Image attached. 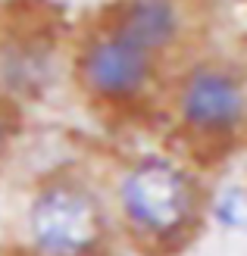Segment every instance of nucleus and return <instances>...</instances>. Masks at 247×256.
Segmentation results:
<instances>
[{
  "label": "nucleus",
  "mask_w": 247,
  "mask_h": 256,
  "mask_svg": "<svg viewBox=\"0 0 247 256\" xmlns=\"http://www.w3.org/2000/svg\"><path fill=\"white\" fill-rule=\"evenodd\" d=\"M128 222L150 234H172L194 216L191 178L166 160H141L119 188Z\"/></svg>",
  "instance_id": "f257e3e1"
},
{
  "label": "nucleus",
  "mask_w": 247,
  "mask_h": 256,
  "mask_svg": "<svg viewBox=\"0 0 247 256\" xmlns=\"http://www.w3.org/2000/svg\"><path fill=\"white\" fill-rule=\"evenodd\" d=\"M178 28L181 12L172 0H128L119 22V34L132 38L147 54L169 47L178 38Z\"/></svg>",
  "instance_id": "39448f33"
},
{
  "label": "nucleus",
  "mask_w": 247,
  "mask_h": 256,
  "mask_svg": "<svg viewBox=\"0 0 247 256\" xmlns=\"http://www.w3.org/2000/svg\"><path fill=\"white\" fill-rule=\"evenodd\" d=\"M7 140H10V116H7L4 104H0V150H4Z\"/></svg>",
  "instance_id": "0eeeda50"
},
{
  "label": "nucleus",
  "mask_w": 247,
  "mask_h": 256,
  "mask_svg": "<svg viewBox=\"0 0 247 256\" xmlns=\"http://www.w3.org/2000/svg\"><path fill=\"white\" fill-rule=\"evenodd\" d=\"M213 216L219 225L225 228H238V232H247V190L244 188H228L219 194Z\"/></svg>",
  "instance_id": "423d86ee"
},
{
  "label": "nucleus",
  "mask_w": 247,
  "mask_h": 256,
  "mask_svg": "<svg viewBox=\"0 0 247 256\" xmlns=\"http://www.w3.org/2000/svg\"><path fill=\"white\" fill-rule=\"evenodd\" d=\"M153 54L138 47L125 34H110L94 41L82 54V82L100 97H132L147 84L153 69Z\"/></svg>",
  "instance_id": "7ed1b4c3"
},
{
  "label": "nucleus",
  "mask_w": 247,
  "mask_h": 256,
  "mask_svg": "<svg viewBox=\"0 0 247 256\" xmlns=\"http://www.w3.org/2000/svg\"><path fill=\"white\" fill-rule=\"evenodd\" d=\"M178 110L191 128L200 132H231L247 112L241 82L225 69H194L178 94Z\"/></svg>",
  "instance_id": "20e7f679"
},
{
  "label": "nucleus",
  "mask_w": 247,
  "mask_h": 256,
  "mask_svg": "<svg viewBox=\"0 0 247 256\" xmlns=\"http://www.w3.org/2000/svg\"><path fill=\"white\" fill-rule=\"evenodd\" d=\"M29 228L47 256H85L100 240L103 216L97 200L79 184H54L32 203Z\"/></svg>",
  "instance_id": "f03ea898"
}]
</instances>
